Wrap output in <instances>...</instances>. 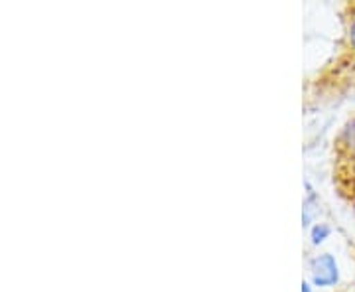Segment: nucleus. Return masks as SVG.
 <instances>
[{"label":"nucleus","instance_id":"1","mask_svg":"<svg viewBox=\"0 0 355 292\" xmlns=\"http://www.w3.org/2000/svg\"><path fill=\"white\" fill-rule=\"evenodd\" d=\"M310 273H312V280L316 286H334L340 279L338 263H336L334 255L330 253L318 255L310 265Z\"/></svg>","mask_w":355,"mask_h":292},{"label":"nucleus","instance_id":"2","mask_svg":"<svg viewBox=\"0 0 355 292\" xmlns=\"http://www.w3.org/2000/svg\"><path fill=\"white\" fill-rule=\"evenodd\" d=\"M340 146V156L355 160V117H352L342 128V135L338 139Z\"/></svg>","mask_w":355,"mask_h":292},{"label":"nucleus","instance_id":"3","mask_svg":"<svg viewBox=\"0 0 355 292\" xmlns=\"http://www.w3.org/2000/svg\"><path fill=\"white\" fill-rule=\"evenodd\" d=\"M331 233V229L326 225V223H318V225H314V229H312V241L316 243H322L328 235Z\"/></svg>","mask_w":355,"mask_h":292},{"label":"nucleus","instance_id":"4","mask_svg":"<svg viewBox=\"0 0 355 292\" xmlns=\"http://www.w3.org/2000/svg\"><path fill=\"white\" fill-rule=\"evenodd\" d=\"M347 42H349V50L355 53V18L349 24V30H347Z\"/></svg>","mask_w":355,"mask_h":292},{"label":"nucleus","instance_id":"5","mask_svg":"<svg viewBox=\"0 0 355 292\" xmlns=\"http://www.w3.org/2000/svg\"><path fill=\"white\" fill-rule=\"evenodd\" d=\"M302 292H310V284H302Z\"/></svg>","mask_w":355,"mask_h":292}]
</instances>
